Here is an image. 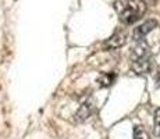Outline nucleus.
I'll list each match as a JSON object with an SVG mask.
<instances>
[{"instance_id": "nucleus-2", "label": "nucleus", "mask_w": 160, "mask_h": 139, "mask_svg": "<svg viewBox=\"0 0 160 139\" xmlns=\"http://www.w3.org/2000/svg\"><path fill=\"white\" fill-rule=\"evenodd\" d=\"M131 68L138 75H146V74L152 72L153 68H155V60L150 56V53L141 56V57H137V58H132Z\"/></svg>"}, {"instance_id": "nucleus-5", "label": "nucleus", "mask_w": 160, "mask_h": 139, "mask_svg": "<svg viewBox=\"0 0 160 139\" xmlns=\"http://www.w3.org/2000/svg\"><path fill=\"white\" fill-rule=\"evenodd\" d=\"M124 43H125V35L122 32H116L103 43V47L114 50V49H118V47H121V46H124Z\"/></svg>"}, {"instance_id": "nucleus-6", "label": "nucleus", "mask_w": 160, "mask_h": 139, "mask_svg": "<svg viewBox=\"0 0 160 139\" xmlns=\"http://www.w3.org/2000/svg\"><path fill=\"white\" fill-rule=\"evenodd\" d=\"M116 79H117L116 72H106L99 77L98 83L100 85V88H109V86H112L116 82Z\"/></svg>"}, {"instance_id": "nucleus-3", "label": "nucleus", "mask_w": 160, "mask_h": 139, "mask_svg": "<svg viewBox=\"0 0 160 139\" xmlns=\"http://www.w3.org/2000/svg\"><path fill=\"white\" fill-rule=\"evenodd\" d=\"M95 110H96V103H95V100L92 97L87 99L85 102H82L81 103L78 111H77L75 116H74L75 117V121L77 122H82V121H85V120H88L89 117L95 113Z\"/></svg>"}, {"instance_id": "nucleus-7", "label": "nucleus", "mask_w": 160, "mask_h": 139, "mask_svg": "<svg viewBox=\"0 0 160 139\" xmlns=\"http://www.w3.org/2000/svg\"><path fill=\"white\" fill-rule=\"evenodd\" d=\"M153 134L155 137H160V109L155 111V118H153Z\"/></svg>"}, {"instance_id": "nucleus-1", "label": "nucleus", "mask_w": 160, "mask_h": 139, "mask_svg": "<svg viewBox=\"0 0 160 139\" xmlns=\"http://www.w3.org/2000/svg\"><path fill=\"white\" fill-rule=\"evenodd\" d=\"M114 8L122 24L137 22L146 11V0H114Z\"/></svg>"}, {"instance_id": "nucleus-9", "label": "nucleus", "mask_w": 160, "mask_h": 139, "mask_svg": "<svg viewBox=\"0 0 160 139\" xmlns=\"http://www.w3.org/2000/svg\"><path fill=\"white\" fill-rule=\"evenodd\" d=\"M156 83H158V86L160 88V71L158 72V75H156Z\"/></svg>"}, {"instance_id": "nucleus-8", "label": "nucleus", "mask_w": 160, "mask_h": 139, "mask_svg": "<svg viewBox=\"0 0 160 139\" xmlns=\"http://www.w3.org/2000/svg\"><path fill=\"white\" fill-rule=\"evenodd\" d=\"M134 139H148V134L143 129V127L137 125L134 128Z\"/></svg>"}, {"instance_id": "nucleus-4", "label": "nucleus", "mask_w": 160, "mask_h": 139, "mask_svg": "<svg viewBox=\"0 0 160 139\" xmlns=\"http://www.w3.org/2000/svg\"><path fill=\"white\" fill-rule=\"evenodd\" d=\"M156 27H158V21L156 20H149V21H146V22L141 24V25L138 28H135V31H134V41H137V42L143 41V38H145L150 31L155 29Z\"/></svg>"}]
</instances>
